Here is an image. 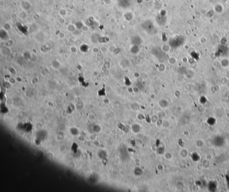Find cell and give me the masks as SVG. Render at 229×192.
<instances>
[{"label":"cell","instance_id":"6da1fadb","mask_svg":"<svg viewBox=\"0 0 229 192\" xmlns=\"http://www.w3.org/2000/svg\"><path fill=\"white\" fill-rule=\"evenodd\" d=\"M142 27L148 33L153 31L154 29V25L153 22L150 20H147L144 22L142 25Z\"/></svg>","mask_w":229,"mask_h":192},{"label":"cell","instance_id":"7a4b0ae2","mask_svg":"<svg viewBox=\"0 0 229 192\" xmlns=\"http://www.w3.org/2000/svg\"><path fill=\"white\" fill-rule=\"evenodd\" d=\"M163 12L164 11H162L158 15L156 18V21L159 25H164L167 21V17L166 16V13Z\"/></svg>","mask_w":229,"mask_h":192},{"label":"cell","instance_id":"3957f363","mask_svg":"<svg viewBox=\"0 0 229 192\" xmlns=\"http://www.w3.org/2000/svg\"><path fill=\"white\" fill-rule=\"evenodd\" d=\"M118 3L122 8H127L131 5L130 0H118Z\"/></svg>","mask_w":229,"mask_h":192},{"label":"cell","instance_id":"277c9868","mask_svg":"<svg viewBox=\"0 0 229 192\" xmlns=\"http://www.w3.org/2000/svg\"><path fill=\"white\" fill-rule=\"evenodd\" d=\"M142 42L141 39L138 36H134L132 39V43L134 45H138L141 44Z\"/></svg>","mask_w":229,"mask_h":192},{"label":"cell","instance_id":"5b68a950","mask_svg":"<svg viewBox=\"0 0 229 192\" xmlns=\"http://www.w3.org/2000/svg\"><path fill=\"white\" fill-rule=\"evenodd\" d=\"M203 168L204 169H208L210 166V160L205 159L201 163Z\"/></svg>","mask_w":229,"mask_h":192},{"label":"cell","instance_id":"8992f818","mask_svg":"<svg viewBox=\"0 0 229 192\" xmlns=\"http://www.w3.org/2000/svg\"><path fill=\"white\" fill-rule=\"evenodd\" d=\"M204 145V141L202 139H198L196 142V146L198 148H202Z\"/></svg>","mask_w":229,"mask_h":192},{"label":"cell","instance_id":"52a82bcc","mask_svg":"<svg viewBox=\"0 0 229 192\" xmlns=\"http://www.w3.org/2000/svg\"><path fill=\"white\" fill-rule=\"evenodd\" d=\"M187 155H188V152L187 150L185 149L182 150L180 152V155L183 158H186L187 156Z\"/></svg>","mask_w":229,"mask_h":192},{"label":"cell","instance_id":"ba28073f","mask_svg":"<svg viewBox=\"0 0 229 192\" xmlns=\"http://www.w3.org/2000/svg\"><path fill=\"white\" fill-rule=\"evenodd\" d=\"M133 131H135V132H138L139 131V130H140V127H139V125H133Z\"/></svg>","mask_w":229,"mask_h":192},{"label":"cell","instance_id":"9c48e42d","mask_svg":"<svg viewBox=\"0 0 229 192\" xmlns=\"http://www.w3.org/2000/svg\"><path fill=\"white\" fill-rule=\"evenodd\" d=\"M142 172L141 169H140V168H136V169L135 170V173L138 175H140L142 173Z\"/></svg>","mask_w":229,"mask_h":192},{"label":"cell","instance_id":"30bf717a","mask_svg":"<svg viewBox=\"0 0 229 192\" xmlns=\"http://www.w3.org/2000/svg\"><path fill=\"white\" fill-rule=\"evenodd\" d=\"M126 18L127 20H130L132 19V14L131 13H128L126 15Z\"/></svg>","mask_w":229,"mask_h":192},{"label":"cell","instance_id":"8fae6325","mask_svg":"<svg viewBox=\"0 0 229 192\" xmlns=\"http://www.w3.org/2000/svg\"><path fill=\"white\" fill-rule=\"evenodd\" d=\"M212 158V155L210 154H208V155H206V157H205V159H208V160H211Z\"/></svg>","mask_w":229,"mask_h":192},{"label":"cell","instance_id":"7c38bea8","mask_svg":"<svg viewBox=\"0 0 229 192\" xmlns=\"http://www.w3.org/2000/svg\"><path fill=\"white\" fill-rule=\"evenodd\" d=\"M197 168L198 170H202V169L203 168V167H202V166L201 163V164H199L197 165Z\"/></svg>","mask_w":229,"mask_h":192},{"label":"cell","instance_id":"4fadbf2b","mask_svg":"<svg viewBox=\"0 0 229 192\" xmlns=\"http://www.w3.org/2000/svg\"><path fill=\"white\" fill-rule=\"evenodd\" d=\"M163 151V149H162V148H160V149H159V150H158L159 153H160V154H162L163 153V151Z\"/></svg>","mask_w":229,"mask_h":192}]
</instances>
